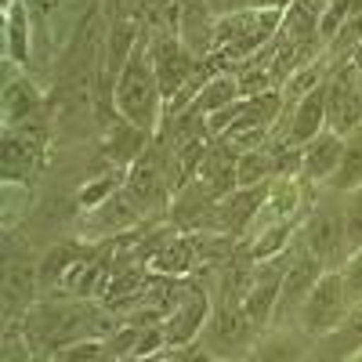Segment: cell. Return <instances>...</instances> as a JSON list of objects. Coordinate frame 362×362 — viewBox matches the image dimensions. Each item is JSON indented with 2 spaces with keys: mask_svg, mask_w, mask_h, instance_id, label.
<instances>
[{
  "mask_svg": "<svg viewBox=\"0 0 362 362\" xmlns=\"http://www.w3.org/2000/svg\"><path fill=\"white\" fill-rule=\"evenodd\" d=\"M206 8L214 15H232V11H250V8H264V0H206Z\"/></svg>",
  "mask_w": 362,
  "mask_h": 362,
  "instance_id": "32",
  "label": "cell"
},
{
  "mask_svg": "<svg viewBox=\"0 0 362 362\" xmlns=\"http://www.w3.org/2000/svg\"><path fill=\"white\" fill-rule=\"evenodd\" d=\"M4 54H8V62H18V66L29 62V8H25V0H15V4L4 8Z\"/></svg>",
  "mask_w": 362,
  "mask_h": 362,
  "instance_id": "20",
  "label": "cell"
},
{
  "mask_svg": "<svg viewBox=\"0 0 362 362\" xmlns=\"http://www.w3.org/2000/svg\"><path fill=\"white\" fill-rule=\"evenodd\" d=\"M344 232H348V254L362 250V185L348 192L344 203Z\"/></svg>",
  "mask_w": 362,
  "mask_h": 362,
  "instance_id": "29",
  "label": "cell"
},
{
  "mask_svg": "<svg viewBox=\"0 0 362 362\" xmlns=\"http://www.w3.org/2000/svg\"><path fill=\"white\" fill-rule=\"evenodd\" d=\"M51 141V127L44 119H29L22 127H4V153H0V174H4L8 185L29 181L33 170L44 163Z\"/></svg>",
  "mask_w": 362,
  "mask_h": 362,
  "instance_id": "6",
  "label": "cell"
},
{
  "mask_svg": "<svg viewBox=\"0 0 362 362\" xmlns=\"http://www.w3.org/2000/svg\"><path fill=\"white\" fill-rule=\"evenodd\" d=\"M243 98V90H239V76L235 73H214L199 90H196V98L189 102L199 116H210V112H218L232 102Z\"/></svg>",
  "mask_w": 362,
  "mask_h": 362,
  "instance_id": "19",
  "label": "cell"
},
{
  "mask_svg": "<svg viewBox=\"0 0 362 362\" xmlns=\"http://www.w3.org/2000/svg\"><path fill=\"white\" fill-rule=\"evenodd\" d=\"M58 4H62V0H25V8L33 11V15H40V18H47Z\"/></svg>",
  "mask_w": 362,
  "mask_h": 362,
  "instance_id": "34",
  "label": "cell"
},
{
  "mask_svg": "<svg viewBox=\"0 0 362 362\" xmlns=\"http://www.w3.org/2000/svg\"><path fill=\"white\" fill-rule=\"evenodd\" d=\"M337 334L351 337V341H355V348H362V305H355V308L348 312V319H344V326L337 329Z\"/></svg>",
  "mask_w": 362,
  "mask_h": 362,
  "instance_id": "33",
  "label": "cell"
},
{
  "mask_svg": "<svg viewBox=\"0 0 362 362\" xmlns=\"http://www.w3.org/2000/svg\"><path fill=\"white\" fill-rule=\"evenodd\" d=\"M351 297L344 290V279H341V268H326L322 279L312 286L308 300L300 305V326H305L308 337H334L337 329L344 326L348 312H351Z\"/></svg>",
  "mask_w": 362,
  "mask_h": 362,
  "instance_id": "5",
  "label": "cell"
},
{
  "mask_svg": "<svg viewBox=\"0 0 362 362\" xmlns=\"http://www.w3.org/2000/svg\"><path fill=\"white\" fill-rule=\"evenodd\" d=\"M156 134H148L134 124H127V119H112V124L105 127V141H102V153L109 160V167H119V170H127L148 145H153Z\"/></svg>",
  "mask_w": 362,
  "mask_h": 362,
  "instance_id": "13",
  "label": "cell"
},
{
  "mask_svg": "<svg viewBox=\"0 0 362 362\" xmlns=\"http://www.w3.org/2000/svg\"><path fill=\"white\" fill-rule=\"evenodd\" d=\"M358 116H362V69H358Z\"/></svg>",
  "mask_w": 362,
  "mask_h": 362,
  "instance_id": "35",
  "label": "cell"
},
{
  "mask_svg": "<svg viewBox=\"0 0 362 362\" xmlns=\"http://www.w3.org/2000/svg\"><path fill=\"white\" fill-rule=\"evenodd\" d=\"M109 355V344L102 337H83V341H73L66 348L51 351V362H98Z\"/></svg>",
  "mask_w": 362,
  "mask_h": 362,
  "instance_id": "28",
  "label": "cell"
},
{
  "mask_svg": "<svg viewBox=\"0 0 362 362\" xmlns=\"http://www.w3.org/2000/svg\"><path fill=\"white\" fill-rule=\"evenodd\" d=\"M112 109L127 124H134L148 134H160L163 90H160V76L153 69V58H148V47H134L127 66L119 69V76L112 83Z\"/></svg>",
  "mask_w": 362,
  "mask_h": 362,
  "instance_id": "1",
  "label": "cell"
},
{
  "mask_svg": "<svg viewBox=\"0 0 362 362\" xmlns=\"http://www.w3.org/2000/svg\"><path fill=\"white\" fill-rule=\"evenodd\" d=\"M40 105H44L40 90L25 76H11L4 83V127H22L29 119H37Z\"/></svg>",
  "mask_w": 362,
  "mask_h": 362,
  "instance_id": "18",
  "label": "cell"
},
{
  "mask_svg": "<svg viewBox=\"0 0 362 362\" xmlns=\"http://www.w3.org/2000/svg\"><path fill=\"white\" fill-rule=\"evenodd\" d=\"M235 170H239V153H235L228 141L218 138L214 145H210V153H206V160H203V167H199L196 177L221 199V196H228V192L239 189V174Z\"/></svg>",
  "mask_w": 362,
  "mask_h": 362,
  "instance_id": "14",
  "label": "cell"
},
{
  "mask_svg": "<svg viewBox=\"0 0 362 362\" xmlns=\"http://www.w3.org/2000/svg\"><path fill=\"white\" fill-rule=\"evenodd\" d=\"M210 308H214V305H210L206 290L185 286V293L177 297V305L160 322L163 337H167V348H189V344H196L199 334H203V326H206V319H210Z\"/></svg>",
  "mask_w": 362,
  "mask_h": 362,
  "instance_id": "9",
  "label": "cell"
},
{
  "mask_svg": "<svg viewBox=\"0 0 362 362\" xmlns=\"http://www.w3.org/2000/svg\"><path fill=\"white\" fill-rule=\"evenodd\" d=\"M344 156V134L322 131L308 145H300V181H334Z\"/></svg>",
  "mask_w": 362,
  "mask_h": 362,
  "instance_id": "12",
  "label": "cell"
},
{
  "mask_svg": "<svg viewBox=\"0 0 362 362\" xmlns=\"http://www.w3.org/2000/svg\"><path fill=\"white\" fill-rule=\"evenodd\" d=\"M148 47V58H153V69L160 76V90H163V119L177 116L185 98L192 102L203 83L196 80V54L185 47V40L174 37V33H156L153 40L145 44Z\"/></svg>",
  "mask_w": 362,
  "mask_h": 362,
  "instance_id": "2",
  "label": "cell"
},
{
  "mask_svg": "<svg viewBox=\"0 0 362 362\" xmlns=\"http://www.w3.org/2000/svg\"><path fill=\"white\" fill-rule=\"evenodd\" d=\"M293 235V221H276V225H268L261 235H254L250 243H247V257L254 264L261 261H272V257H279L286 250V239Z\"/></svg>",
  "mask_w": 362,
  "mask_h": 362,
  "instance_id": "25",
  "label": "cell"
},
{
  "mask_svg": "<svg viewBox=\"0 0 362 362\" xmlns=\"http://www.w3.org/2000/svg\"><path fill=\"white\" fill-rule=\"evenodd\" d=\"M203 235H170L167 243L148 257V272L156 276H170V279H185L189 272L196 268V254H199Z\"/></svg>",
  "mask_w": 362,
  "mask_h": 362,
  "instance_id": "15",
  "label": "cell"
},
{
  "mask_svg": "<svg viewBox=\"0 0 362 362\" xmlns=\"http://www.w3.org/2000/svg\"><path fill=\"white\" fill-rule=\"evenodd\" d=\"M348 362H362V348H355V351L348 355Z\"/></svg>",
  "mask_w": 362,
  "mask_h": 362,
  "instance_id": "36",
  "label": "cell"
},
{
  "mask_svg": "<svg viewBox=\"0 0 362 362\" xmlns=\"http://www.w3.org/2000/svg\"><path fill=\"white\" fill-rule=\"evenodd\" d=\"M40 276L33 268H18V264H8L4 272V308H8V319L11 315H25L33 308V290H37Z\"/></svg>",
  "mask_w": 362,
  "mask_h": 362,
  "instance_id": "21",
  "label": "cell"
},
{
  "mask_svg": "<svg viewBox=\"0 0 362 362\" xmlns=\"http://www.w3.org/2000/svg\"><path fill=\"white\" fill-rule=\"evenodd\" d=\"M98 250H87V247H80V243H62V247H54L47 257H44V264H40V283H51V286H62L66 283V276L80 264V261H87V257H95Z\"/></svg>",
  "mask_w": 362,
  "mask_h": 362,
  "instance_id": "22",
  "label": "cell"
},
{
  "mask_svg": "<svg viewBox=\"0 0 362 362\" xmlns=\"http://www.w3.org/2000/svg\"><path fill=\"white\" fill-rule=\"evenodd\" d=\"M272 185V181H268ZM268 185H254V189H235L228 196L218 199V232L225 235H243L254 218L264 210L268 203Z\"/></svg>",
  "mask_w": 362,
  "mask_h": 362,
  "instance_id": "11",
  "label": "cell"
},
{
  "mask_svg": "<svg viewBox=\"0 0 362 362\" xmlns=\"http://www.w3.org/2000/svg\"><path fill=\"white\" fill-rule=\"evenodd\" d=\"M351 62H355V66L362 69V44H358V51H355V58H351Z\"/></svg>",
  "mask_w": 362,
  "mask_h": 362,
  "instance_id": "37",
  "label": "cell"
},
{
  "mask_svg": "<svg viewBox=\"0 0 362 362\" xmlns=\"http://www.w3.org/2000/svg\"><path fill=\"white\" fill-rule=\"evenodd\" d=\"M305 250L319 257L326 268H341L348 261V232H344V206L334 203H319L312 214L305 218L300 228Z\"/></svg>",
  "mask_w": 362,
  "mask_h": 362,
  "instance_id": "7",
  "label": "cell"
},
{
  "mask_svg": "<svg viewBox=\"0 0 362 362\" xmlns=\"http://www.w3.org/2000/svg\"><path fill=\"white\" fill-rule=\"evenodd\" d=\"M254 362H300V351L290 337H276V341H264L254 351Z\"/></svg>",
  "mask_w": 362,
  "mask_h": 362,
  "instance_id": "30",
  "label": "cell"
},
{
  "mask_svg": "<svg viewBox=\"0 0 362 362\" xmlns=\"http://www.w3.org/2000/svg\"><path fill=\"white\" fill-rule=\"evenodd\" d=\"M239 189H254V185H268L276 181V156L268 148H254V153H239Z\"/></svg>",
  "mask_w": 362,
  "mask_h": 362,
  "instance_id": "24",
  "label": "cell"
},
{
  "mask_svg": "<svg viewBox=\"0 0 362 362\" xmlns=\"http://www.w3.org/2000/svg\"><path fill=\"white\" fill-rule=\"evenodd\" d=\"M326 11V0H290V8L283 11L279 37L286 44H305L308 37H319V22Z\"/></svg>",
  "mask_w": 362,
  "mask_h": 362,
  "instance_id": "17",
  "label": "cell"
},
{
  "mask_svg": "<svg viewBox=\"0 0 362 362\" xmlns=\"http://www.w3.org/2000/svg\"><path fill=\"white\" fill-rule=\"evenodd\" d=\"M329 185L337 192H351V189L362 185V127L344 134V156H341V167H337Z\"/></svg>",
  "mask_w": 362,
  "mask_h": 362,
  "instance_id": "23",
  "label": "cell"
},
{
  "mask_svg": "<svg viewBox=\"0 0 362 362\" xmlns=\"http://www.w3.org/2000/svg\"><path fill=\"white\" fill-rule=\"evenodd\" d=\"M105 319L98 312H90L87 305H66V300H40V305H33L25 315H22V334L25 341L33 344V348H66L73 341H83V329L80 326H102ZM105 329V326H102Z\"/></svg>",
  "mask_w": 362,
  "mask_h": 362,
  "instance_id": "3",
  "label": "cell"
},
{
  "mask_svg": "<svg viewBox=\"0 0 362 362\" xmlns=\"http://www.w3.org/2000/svg\"><path fill=\"white\" fill-rule=\"evenodd\" d=\"M341 279H344V290L351 297V305H362V250L348 254V261L341 264Z\"/></svg>",
  "mask_w": 362,
  "mask_h": 362,
  "instance_id": "31",
  "label": "cell"
},
{
  "mask_svg": "<svg viewBox=\"0 0 362 362\" xmlns=\"http://www.w3.org/2000/svg\"><path fill=\"white\" fill-rule=\"evenodd\" d=\"M264 210H276L279 221H290L300 210V177H276L272 181Z\"/></svg>",
  "mask_w": 362,
  "mask_h": 362,
  "instance_id": "27",
  "label": "cell"
},
{
  "mask_svg": "<svg viewBox=\"0 0 362 362\" xmlns=\"http://www.w3.org/2000/svg\"><path fill=\"white\" fill-rule=\"evenodd\" d=\"M326 131V83L308 90L305 98H297L293 105V116H290V131H286V141L290 145H308L315 134Z\"/></svg>",
  "mask_w": 362,
  "mask_h": 362,
  "instance_id": "16",
  "label": "cell"
},
{
  "mask_svg": "<svg viewBox=\"0 0 362 362\" xmlns=\"http://www.w3.org/2000/svg\"><path fill=\"white\" fill-rule=\"evenodd\" d=\"M322 272H326V264L319 257H312L308 250L290 257L286 276H283V290H279V305H276V322H283L286 315H300V305L308 300L312 286L322 279Z\"/></svg>",
  "mask_w": 362,
  "mask_h": 362,
  "instance_id": "10",
  "label": "cell"
},
{
  "mask_svg": "<svg viewBox=\"0 0 362 362\" xmlns=\"http://www.w3.org/2000/svg\"><path fill=\"white\" fill-rule=\"evenodd\" d=\"M124 177H127V170H119V167H109L105 174H95L80 189V206L83 210H98L102 203H109L119 189H124Z\"/></svg>",
  "mask_w": 362,
  "mask_h": 362,
  "instance_id": "26",
  "label": "cell"
},
{
  "mask_svg": "<svg viewBox=\"0 0 362 362\" xmlns=\"http://www.w3.org/2000/svg\"><path fill=\"white\" fill-rule=\"evenodd\" d=\"M326 127L348 134L355 127H362V116H358V66L344 62L334 66L326 80Z\"/></svg>",
  "mask_w": 362,
  "mask_h": 362,
  "instance_id": "8",
  "label": "cell"
},
{
  "mask_svg": "<svg viewBox=\"0 0 362 362\" xmlns=\"http://www.w3.org/2000/svg\"><path fill=\"white\" fill-rule=\"evenodd\" d=\"M257 334L261 329L243 312V297L225 293L221 305L210 308V319L203 326L199 341H203V351L214 355L218 362H239L257 351Z\"/></svg>",
  "mask_w": 362,
  "mask_h": 362,
  "instance_id": "4",
  "label": "cell"
}]
</instances>
